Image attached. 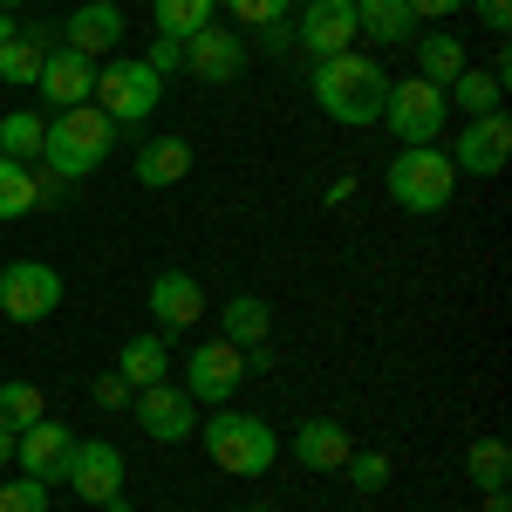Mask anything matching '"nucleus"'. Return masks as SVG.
Wrapping results in <instances>:
<instances>
[{"mask_svg": "<svg viewBox=\"0 0 512 512\" xmlns=\"http://www.w3.org/2000/svg\"><path fill=\"white\" fill-rule=\"evenodd\" d=\"M308 89H315V103H321V117H328V123L369 130V123H383L390 76H383V62H376V55H362V48H342V55L315 62Z\"/></svg>", "mask_w": 512, "mask_h": 512, "instance_id": "f257e3e1", "label": "nucleus"}, {"mask_svg": "<svg viewBox=\"0 0 512 512\" xmlns=\"http://www.w3.org/2000/svg\"><path fill=\"white\" fill-rule=\"evenodd\" d=\"M117 151V123L103 117L96 103H76V110H55L48 117V144H41V171H55V178H89V171H103Z\"/></svg>", "mask_w": 512, "mask_h": 512, "instance_id": "f03ea898", "label": "nucleus"}, {"mask_svg": "<svg viewBox=\"0 0 512 512\" xmlns=\"http://www.w3.org/2000/svg\"><path fill=\"white\" fill-rule=\"evenodd\" d=\"M198 444H205V458L219 465V472L233 478H267L280 458V431L267 417H253V410H212L205 424H198Z\"/></svg>", "mask_w": 512, "mask_h": 512, "instance_id": "7ed1b4c3", "label": "nucleus"}, {"mask_svg": "<svg viewBox=\"0 0 512 512\" xmlns=\"http://www.w3.org/2000/svg\"><path fill=\"white\" fill-rule=\"evenodd\" d=\"M103 117L117 123H151L164 103V76L144 62V55H110V62H96V96H89Z\"/></svg>", "mask_w": 512, "mask_h": 512, "instance_id": "20e7f679", "label": "nucleus"}, {"mask_svg": "<svg viewBox=\"0 0 512 512\" xmlns=\"http://www.w3.org/2000/svg\"><path fill=\"white\" fill-rule=\"evenodd\" d=\"M390 198L403 205V212H417V219H431V212H444L451 205V192H458V171H451V158L437 151V144H403L390 158Z\"/></svg>", "mask_w": 512, "mask_h": 512, "instance_id": "39448f33", "label": "nucleus"}, {"mask_svg": "<svg viewBox=\"0 0 512 512\" xmlns=\"http://www.w3.org/2000/svg\"><path fill=\"white\" fill-rule=\"evenodd\" d=\"M383 123H390L396 144H437L444 123H451V103H444L437 82L403 76V82H390V96H383Z\"/></svg>", "mask_w": 512, "mask_h": 512, "instance_id": "423d86ee", "label": "nucleus"}, {"mask_svg": "<svg viewBox=\"0 0 512 512\" xmlns=\"http://www.w3.org/2000/svg\"><path fill=\"white\" fill-rule=\"evenodd\" d=\"M62 308V274L48 267V260H7L0 267V315L21 321V328H35Z\"/></svg>", "mask_w": 512, "mask_h": 512, "instance_id": "0eeeda50", "label": "nucleus"}, {"mask_svg": "<svg viewBox=\"0 0 512 512\" xmlns=\"http://www.w3.org/2000/svg\"><path fill=\"white\" fill-rule=\"evenodd\" d=\"M444 158H451L458 178H465V171H472V178H499L506 158H512V117H506V110H492V117H465V130L451 137Z\"/></svg>", "mask_w": 512, "mask_h": 512, "instance_id": "6e6552de", "label": "nucleus"}, {"mask_svg": "<svg viewBox=\"0 0 512 512\" xmlns=\"http://www.w3.org/2000/svg\"><path fill=\"white\" fill-rule=\"evenodd\" d=\"M246 383V355L233 349V342H198L192 355H185V383L178 390L192 396V403H233V390Z\"/></svg>", "mask_w": 512, "mask_h": 512, "instance_id": "1a4fd4ad", "label": "nucleus"}, {"mask_svg": "<svg viewBox=\"0 0 512 512\" xmlns=\"http://www.w3.org/2000/svg\"><path fill=\"white\" fill-rule=\"evenodd\" d=\"M130 410H137V424H144L151 444H185V437H198V403L171 376L164 383H144V390L130 396Z\"/></svg>", "mask_w": 512, "mask_h": 512, "instance_id": "9d476101", "label": "nucleus"}, {"mask_svg": "<svg viewBox=\"0 0 512 512\" xmlns=\"http://www.w3.org/2000/svg\"><path fill=\"white\" fill-rule=\"evenodd\" d=\"M62 478H69V492H76L82 506H103V499L123 492V451L110 444V437H76Z\"/></svg>", "mask_w": 512, "mask_h": 512, "instance_id": "9b49d317", "label": "nucleus"}, {"mask_svg": "<svg viewBox=\"0 0 512 512\" xmlns=\"http://www.w3.org/2000/svg\"><path fill=\"white\" fill-rule=\"evenodd\" d=\"M294 41H301L315 62L355 48V0H308V7L294 14Z\"/></svg>", "mask_w": 512, "mask_h": 512, "instance_id": "f8f14e48", "label": "nucleus"}, {"mask_svg": "<svg viewBox=\"0 0 512 512\" xmlns=\"http://www.w3.org/2000/svg\"><path fill=\"white\" fill-rule=\"evenodd\" d=\"M35 89H41V103H48V110H76V103L96 96V62L55 41V48L41 55V82H35Z\"/></svg>", "mask_w": 512, "mask_h": 512, "instance_id": "ddd939ff", "label": "nucleus"}, {"mask_svg": "<svg viewBox=\"0 0 512 512\" xmlns=\"http://www.w3.org/2000/svg\"><path fill=\"white\" fill-rule=\"evenodd\" d=\"M151 321H158V335H185V328H198V315H205V287H198L185 267H164L158 280H151Z\"/></svg>", "mask_w": 512, "mask_h": 512, "instance_id": "4468645a", "label": "nucleus"}, {"mask_svg": "<svg viewBox=\"0 0 512 512\" xmlns=\"http://www.w3.org/2000/svg\"><path fill=\"white\" fill-rule=\"evenodd\" d=\"M55 35H62V48H76V55H89V62H103V55L123 41V7H117V0H82Z\"/></svg>", "mask_w": 512, "mask_h": 512, "instance_id": "2eb2a0df", "label": "nucleus"}, {"mask_svg": "<svg viewBox=\"0 0 512 512\" xmlns=\"http://www.w3.org/2000/svg\"><path fill=\"white\" fill-rule=\"evenodd\" d=\"M69 451H76V431H69V424H55V417H41V424H28V431L14 437V465H21L28 478H41V485H55V478H62Z\"/></svg>", "mask_w": 512, "mask_h": 512, "instance_id": "dca6fc26", "label": "nucleus"}, {"mask_svg": "<svg viewBox=\"0 0 512 512\" xmlns=\"http://www.w3.org/2000/svg\"><path fill=\"white\" fill-rule=\"evenodd\" d=\"M239 69H246V41L233 35V28H198L192 41H185V76L198 82H239Z\"/></svg>", "mask_w": 512, "mask_h": 512, "instance_id": "f3484780", "label": "nucleus"}, {"mask_svg": "<svg viewBox=\"0 0 512 512\" xmlns=\"http://www.w3.org/2000/svg\"><path fill=\"white\" fill-rule=\"evenodd\" d=\"M287 451H294L301 472H342L349 451H355V437H349V424H335V417H308L301 431L287 437Z\"/></svg>", "mask_w": 512, "mask_h": 512, "instance_id": "a211bd4d", "label": "nucleus"}, {"mask_svg": "<svg viewBox=\"0 0 512 512\" xmlns=\"http://www.w3.org/2000/svg\"><path fill=\"white\" fill-rule=\"evenodd\" d=\"M55 41H62V35H55L48 21H35V28H14L7 55H0V82H7V89H35V82H41V55H48Z\"/></svg>", "mask_w": 512, "mask_h": 512, "instance_id": "6ab92c4d", "label": "nucleus"}, {"mask_svg": "<svg viewBox=\"0 0 512 512\" xmlns=\"http://www.w3.org/2000/svg\"><path fill=\"white\" fill-rule=\"evenodd\" d=\"M130 171H137V185H151V192L185 185V178H192V144H185V137H151V144L130 158Z\"/></svg>", "mask_w": 512, "mask_h": 512, "instance_id": "aec40b11", "label": "nucleus"}, {"mask_svg": "<svg viewBox=\"0 0 512 512\" xmlns=\"http://www.w3.org/2000/svg\"><path fill=\"white\" fill-rule=\"evenodd\" d=\"M267 335H274V308H267L260 294H233V301L219 308V342H233L239 355L267 349Z\"/></svg>", "mask_w": 512, "mask_h": 512, "instance_id": "412c9836", "label": "nucleus"}, {"mask_svg": "<svg viewBox=\"0 0 512 512\" xmlns=\"http://www.w3.org/2000/svg\"><path fill=\"white\" fill-rule=\"evenodd\" d=\"M355 35L383 41V48H410L417 41V14L403 0H355Z\"/></svg>", "mask_w": 512, "mask_h": 512, "instance_id": "4be33fe9", "label": "nucleus"}, {"mask_svg": "<svg viewBox=\"0 0 512 512\" xmlns=\"http://www.w3.org/2000/svg\"><path fill=\"white\" fill-rule=\"evenodd\" d=\"M117 376L130 383V390H144V383H164L171 376V349H164V335L151 328V335H130L117 349Z\"/></svg>", "mask_w": 512, "mask_h": 512, "instance_id": "5701e85b", "label": "nucleus"}, {"mask_svg": "<svg viewBox=\"0 0 512 512\" xmlns=\"http://www.w3.org/2000/svg\"><path fill=\"white\" fill-rule=\"evenodd\" d=\"M410 48H417V76L437 82V89H451V76L472 62V55H465V41L451 35V28H431V35H417Z\"/></svg>", "mask_w": 512, "mask_h": 512, "instance_id": "b1692460", "label": "nucleus"}, {"mask_svg": "<svg viewBox=\"0 0 512 512\" xmlns=\"http://www.w3.org/2000/svg\"><path fill=\"white\" fill-rule=\"evenodd\" d=\"M444 103L465 110V117H492V110L506 103V82L492 76V69H472V62H465V69L451 76V89H444Z\"/></svg>", "mask_w": 512, "mask_h": 512, "instance_id": "393cba45", "label": "nucleus"}, {"mask_svg": "<svg viewBox=\"0 0 512 512\" xmlns=\"http://www.w3.org/2000/svg\"><path fill=\"white\" fill-rule=\"evenodd\" d=\"M41 144H48V117H35V110H0V158L41 164Z\"/></svg>", "mask_w": 512, "mask_h": 512, "instance_id": "a878e982", "label": "nucleus"}, {"mask_svg": "<svg viewBox=\"0 0 512 512\" xmlns=\"http://www.w3.org/2000/svg\"><path fill=\"white\" fill-rule=\"evenodd\" d=\"M219 0H151V21H158L164 41H192L198 28H212Z\"/></svg>", "mask_w": 512, "mask_h": 512, "instance_id": "bb28decb", "label": "nucleus"}, {"mask_svg": "<svg viewBox=\"0 0 512 512\" xmlns=\"http://www.w3.org/2000/svg\"><path fill=\"white\" fill-rule=\"evenodd\" d=\"M465 478H472L478 492H506V478H512V451L499 444V437H472V444H465Z\"/></svg>", "mask_w": 512, "mask_h": 512, "instance_id": "cd10ccee", "label": "nucleus"}, {"mask_svg": "<svg viewBox=\"0 0 512 512\" xmlns=\"http://www.w3.org/2000/svg\"><path fill=\"white\" fill-rule=\"evenodd\" d=\"M21 212H35V164L0 158V226L21 219Z\"/></svg>", "mask_w": 512, "mask_h": 512, "instance_id": "c85d7f7f", "label": "nucleus"}, {"mask_svg": "<svg viewBox=\"0 0 512 512\" xmlns=\"http://www.w3.org/2000/svg\"><path fill=\"white\" fill-rule=\"evenodd\" d=\"M41 417H48V396H41L35 383H0V424H7V431H28Z\"/></svg>", "mask_w": 512, "mask_h": 512, "instance_id": "c756f323", "label": "nucleus"}, {"mask_svg": "<svg viewBox=\"0 0 512 512\" xmlns=\"http://www.w3.org/2000/svg\"><path fill=\"white\" fill-rule=\"evenodd\" d=\"M219 7L233 14L239 28H253V35H260V28H274V21H287V14H294V0H219Z\"/></svg>", "mask_w": 512, "mask_h": 512, "instance_id": "7c9ffc66", "label": "nucleus"}, {"mask_svg": "<svg viewBox=\"0 0 512 512\" xmlns=\"http://www.w3.org/2000/svg\"><path fill=\"white\" fill-rule=\"evenodd\" d=\"M342 472H349L355 492H383V485H390V458H383V451H349Z\"/></svg>", "mask_w": 512, "mask_h": 512, "instance_id": "2f4dec72", "label": "nucleus"}, {"mask_svg": "<svg viewBox=\"0 0 512 512\" xmlns=\"http://www.w3.org/2000/svg\"><path fill=\"white\" fill-rule=\"evenodd\" d=\"M0 512H48V485H41V478H7V485H0Z\"/></svg>", "mask_w": 512, "mask_h": 512, "instance_id": "473e14b6", "label": "nucleus"}, {"mask_svg": "<svg viewBox=\"0 0 512 512\" xmlns=\"http://www.w3.org/2000/svg\"><path fill=\"white\" fill-rule=\"evenodd\" d=\"M144 62H151V69H158V76H178V69H185V41H151V48H144Z\"/></svg>", "mask_w": 512, "mask_h": 512, "instance_id": "72a5a7b5", "label": "nucleus"}, {"mask_svg": "<svg viewBox=\"0 0 512 512\" xmlns=\"http://www.w3.org/2000/svg\"><path fill=\"white\" fill-rule=\"evenodd\" d=\"M465 7H478V21H485L499 41L512 35V0H465Z\"/></svg>", "mask_w": 512, "mask_h": 512, "instance_id": "f704fd0d", "label": "nucleus"}, {"mask_svg": "<svg viewBox=\"0 0 512 512\" xmlns=\"http://www.w3.org/2000/svg\"><path fill=\"white\" fill-rule=\"evenodd\" d=\"M130 396H137V390H130V383H123L117 369H103V376H96V403H103V410H123V403H130Z\"/></svg>", "mask_w": 512, "mask_h": 512, "instance_id": "c9c22d12", "label": "nucleus"}, {"mask_svg": "<svg viewBox=\"0 0 512 512\" xmlns=\"http://www.w3.org/2000/svg\"><path fill=\"white\" fill-rule=\"evenodd\" d=\"M62 198H69V178H55V171H41V164H35V212L62 205Z\"/></svg>", "mask_w": 512, "mask_h": 512, "instance_id": "e433bc0d", "label": "nucleus"}, {"mask_svg": "<svg viewBox=\"0 0 512 512\" xmlns=\"http://www.w3.org/2000/svg\"><path fill=\"white\" fill-rule=\"evenodd\" d=\"M403 7H410L417 21H451V14H458L465 0H403Z\"/></svg>", "mask_w": 512, "mask_h": 512, "instance_id": "4c0bfd02", "label": "nucleus"}, {"mask_svg": "<svg viewBox=\"0 0 512 512\" xmlns=\"http://www.w3.org/2000/svg\"><path fill=\"white\" fill-rule=\"evenodd\" d=\"M260 48H267V55H294V28H287V21L260 28Z\"/></svg>", "mask_w": 512, "mask_h": 512, "instance_id": "58836bf2", "label": "nucleus"}, {"mask_svg": "<svg viewBox=\"0 0 512 512\" xmlns=\"http://www.w3.org/2000/svg\"><path fill=\"white\" fill-rule=\"evenodd\" d=\"M14 437H21V431H7V424H0V465H14Z\"/></svg>", "mask_w": 512, "mask_h": 512, "instance_id": "ea45409f", "label": "nucleus"}, {"mask_svg": "<svg viewBox=\"0 0 512 512\" xmlns=\"http://www.w3.org/2000/svg\"><path fill=\"white\" fill-rule=\"evenodd\" d=\"M485 512H512V499L506 492H485Z\"/></svg>", "mask_w": 512, "mask_h": 512, "instance_id": "a19ab883", "label": "nucleus"}, {"mask_svg": "<svg viewBox=\"0 0 512 512\" xmlns=\"http://www.w3.org/2000/svg\"><path fill=\"white\" fill-rule=\"evenodd\" d=\"M7 41H14V21H7V14H0V55H7Z\"/></svg>", "mask_w": 512, "mask_h": 512, "instance_id": "79ce46f5", "label": "nucleus"}, {"mask_svg": "<svg viewBox=\"0 0 512 512\" xmlns=\"http://www.w3.org/2000/svg\"><path fill=\"white\" fill-rule=\"evenodd\" d=\"M0 7H28V0H0Z\"/></svg>", "mask_w": 512, "mask_h": 512, "instance_id": "37998d69", "label": "nucleus"}, {"mask_svg": "<svg viewBox=\"0 0 512 512\" xmlns=\"http://www.w3.org/2000/svg\"><path fill=\"white\" fill-rule=\"evenodd\" d=\"M246 512H274V506H246Z\"/></svg>", "mask_w": 512, "mask_h": 512, "instance_id": "c03bdc74", "label": "nucleus"}]
</instances>
